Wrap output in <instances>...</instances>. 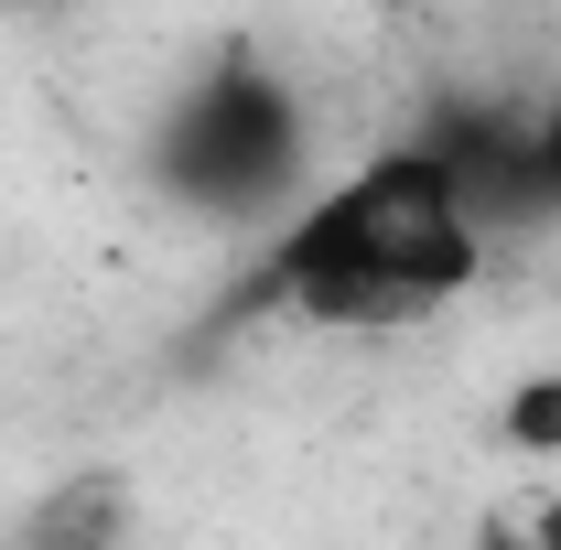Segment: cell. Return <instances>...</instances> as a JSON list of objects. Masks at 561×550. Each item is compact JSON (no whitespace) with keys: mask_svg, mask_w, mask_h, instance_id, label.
I'll return each instance as SVG.
<instances>
[{"mask_svg":"<svg viewBox=\"0 0 561 550\" xmlns=\"http://www.w3.org/2000/svg\"><path fill=\"white\" fill-rule=\"evenodd\" d=\"M151 162H162V184L195 216H238V227H249V216H271V206L302 195L313 130H302V98H291L280 66L216 55V66H195V87L173 98Z\"/></svg>","mask_w":561,"mask_h":550,"instance_id":"7a4b0ae2","label":"cell"},{"mask_svg":"<svg viewBox=\"0 0 561 550\" xmlns=\"http://www.w3.org/2000/svg\"><path fill=\"white\" fill-rule=\"evenodd\" d=\"M486 260V216L465 195L454 151L421 130L367 151L324 195L280 216V238L249 271V302L313 313V324H411L432 302H454Z\"/></svg>","mask_w":561,"mask_h":550,"instance_id":"6da1fadb","label":"cell"},{"mask_svg":"<svg viewBox=\"0 0 561 550\" xmlns=\"http://www.w3.org/2000/svg\"><path fill=\"white\" fill-rule=\"evenodd\" d=\"M11 550H130V485H108V475L55 485V496L22 518Z\"/></svg>","mask_w":561,"mask_h":550,"instance_id":"3957f363","label":"cell"},{"mask_svg":"<svg viewBox=\"0 0 561 550\" xmlns=\"http://www.w3.org/2000/svg\"><path fill=\"white\" fill-rule=\"evenodd\" d=\"M518 550H561V496H540V507H529V529H518Z\"/></svg>","mask_w":561,"mask_h":550,"instance_id":"8992f818","label":"cell"},{"mask_svg":"<svg viewBox=\"0 0 561 550\" xmlns=\"http://www.w3.org/2000/svg\"><path fill=\"white\" fill-rule=\"evenodd\" d=\"M518 454H561V378H518L507 389V421H496Z\"/></svg>","mask_w":561,"mask_h":550,"instance_id":"5b68a950","label":"cell"},{"mask_svg":"<svg viewBox=\"0 0 561 550\" xmlns=\"http://www.w3.org/2000/svg\"><path fill=\"white\" fill-rule=\"evenodd\" d=\"M518 206H561V55H551V98L529 108V151H518Z\"/></svg>","mask_w":561,"mask_h":550,"instance_id":"277c9868","label":"cell"}]
</instances>
